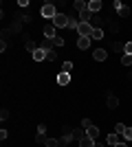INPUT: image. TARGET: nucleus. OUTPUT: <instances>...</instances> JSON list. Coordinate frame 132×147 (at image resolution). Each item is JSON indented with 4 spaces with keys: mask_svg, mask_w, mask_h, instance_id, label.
<instances>
[{
    "mask_svg": "<svg viewBox=\"0 0 132 147\" xmlns=\"http://www.w3.org/2000/svg\"><path fill=\"white\" fill-rule=\"evenodd\" d=\"M53 26L55 29H64V26L68 29V16L66 13H57L55 18H53Z\"/></svg>",
    "mask_w": 132,
    "mask_h": 147,
    "instance_id": "f257e3e1",
    "label": "nucleus"
},
{
    "mask_svg": "<svg viewBox=\"0 0 132 147\" xmlns=\"http://www.w3.org/2000/svg\"><path fill=\"white\" fill-rule=\"evenodd\" d=\"M57 16V11H55V5L53 2H46V5L42 7V18H46V20H53Z\"/></svg>",
    "mask_w": 132,
    "mask_h": 147,
    "instance_id": "f03ea898",
    "label": "nucleus"
},
{
    "mask_svg": "<svg viewBox=\"0 0 132 147\" xmlns=\"http://www.w3.org/2000/svg\"><path fill=\"white\" fill-rule=\"evenodd\" d=\"M90 33H93V26L88 24V22H79V26H77V35H79V37H90Z\"/></svg>",
    "mask_w": 132,
    "mask_h": 147,
    "instance_id": "7ed1b4c3",
    "label": "nucleus"
},
{
    "mask_svg": "<svg viewBox=\"0 0 132 147\" xmlns=\"http://www.w3.org/2000/svg\"><path fill=\"white\" fill-rule=\"evenodd\" d=\"M121 141H123V136H119L117 132H112V134H108V138H106V145H108V147H114V145H119Z\"/></svg>",
    "mask_w": 132,
    "mask_h": 147,
    "instance_id": "20e7f679",
    "label": "nucleus"
},
{
    "mask_svg": "<svg viewBox=\"0 0 132 147\" xmlns=\"http://www.w3.org/2000/svg\"><path fill=\"white\" fill-rule=\"evenodd\" d=\"M106 57H108V51H106V49H97V51L93 53V59H95V61H104Z\"/></svg>",
    "mask_w": 132,
    "mask_h": 147,
    "instance_id": "39448f33",
    "label": "nucleus"
},
{
    "mask_svg": "<svg viewBox=\"0 0 132 147\" xmlns=\"http://www.w3.org/2000/svg\"><path fill=\"white\" fill-rule=\"evenodd\" d=\"M44 37L46 40H55V26H53V22L44 26Z\"/></svg>",
    "mask_w": 132,
    "mask_h": 147,
    "instance_id": "423d86ee",
    "label": "nucleus"
},
{
    "mask_svg": "<svg viewBox=\"0 0 132 147\" xmlns=\"http://www.w3.org/2000/svg\"><path fill=\"white\" fill-rule=\"evenodd\" d=\"M90 42H93L90 37H77V49H79V51H86L88 46H90Z\"/></svg>",
    "mask_w": 132,
    "mask_h": 147,
    "instance_id": "0eeeda50",
    "label": "nucleus"
},
{
    "mask_svg": "<svg viewBox=\"0 0 132 147\" xmlns=\"http://www.w3.org/2000/svg\"><path fill=\"white\" fill-rule=\"evenodd\" d=\"M31 55H33V59H35V61H44V59H46V51H44V49H35Z\"/></svg>",
    "mask_w": 132,
    "mask_h": 147,
    "instance_id": "6e6552de",
    "label": "nucleus"
},
{
    "mask_svg": "<svg viewBox=\"0 0 132 147\" xmlns=\"http://www.w3.org/2000/svg\"><path fill=\"white\" fill-rule=\"evenodd\" d=\"M57 84H60V86H68L70 84V75L68 73H60L57 75Z\"/></svg>",
    "mask_w": 132,
    "mask_h": 147,
    "instance_id": "1a4fd4ad",
    "label": "nucleus"
},
{
    "mask_svg": "<svg viewBox=\"0 0 132 147\" xmlns=\"http://www.w3.org/2000/svg\"><path fill=\"white\" fill-rule=\"evenodd\" d=\"M101 7H104V5H101V0H90V2H88V9H90L93 13H99Z\"/></svg>",
    "mask_w": 132,
    "mask_h": 147,
    "instance_id": "9d476101",
    "label": "nucleus"
},
{
    "mask_svg": "<svg viewBox=\"0 0 132 147\" xmlns=\"http://www.w3.org/2000/svg\"><path fill=\"white\" fill-rule=\"evenodd\" d=\"M90 20H93V11H90V9H84V11L79 13V22H88V24H90Z\"/></svg>",
    "mask_w": 132,
    "mask_h": 147,
    "instance_id": "9b49d317",
    "label": "nucleus"
},
{
    "mask_svg": "<svg viewBox=\"0 0 132 147\" xmlns=\"http://www.w3.org/2000/svg\"><path fill=\"white\" fill-rule=\"evenodd\" d=\"M108 108H110V110H114V108H119V99L114 97V94H108Z\"/></svg>",
    "mask_w": 132,
    "mask_h": 147,
    "instance_id": "f8f14e48",
    "label": "nucleus"
},
{
    "mask_svg": "<svg viewBox=\"0 0 132 147\" xmlns=\"http://www.w3.org/2000/svg\"><path fill=\"white\" fill-rule=\"evenodd\" d=\"M73 9H75L77 13H82L84 9H88V2H84V0H75V5H73Z\"/></svg>",
    "mask_w": 132,
    "mask_h": 147,
    "instance_id": "ddd939ff",
    "label": "nucleus"
},
{
    "mask_svg": "<svg viewBox=\"0 0 132 147\" xmlns=\"http://www.w3.org/2000/svg\"><path fill=\"white\" fill-rule=\"evenodd\" d=\"M77 26H79V20H77V16H68V29L77 31Z\"/></svg>",
    "mask_w": 132,
    "mask_h": 147,
    "instance_id": "4468645a",
    "label": "nucleus"
},
{
    "mask_svg": "<svg viewBox=\"0 0 132 147\" xmlns=\"http://www.w3.org/2000/svg\"><path fill=\"white\" fill-rule=\"evenodd\" d=\"M79 147H95V141L90 136H84L82 141H79Z\"/></svg>",
    "mask_w": 132,
    "mask_h": 147,
    "instance_id": "2eb2a0df",
    "label": "nucleus"
},
{
    "mask_svg": "<svg viewBox=\"0 0 132 147\" xmlns=\"http://www.w3.org/2000/svg\"><path fill=\"white\" fill-rule=\"evenodd\" d=\"M73 138H75V136H73V132H66V134H64L62 138H60V145H68V143L73 141Z\"/></svg>",
    "mask_w": 132,
    "mask_h": 147,
    "instance_id": "dca6fc26",
    "label": "nucleus"
},
{
    "mask_svg": "<svg viewBox=\"0 0 132 147\" xmlns=\"http://www.w3.org/2000/svg\"><path fill=\"white\" fill-rule=\"evenodd\" d=\"M90 40H104V29H93Z\"/></svg>",
    "mask_w": 132,
    "mask_h": 147,
    "instance_id": "f3484780",
    "label": "nucleus"
},
{
    "mask_svg": "<svg viewBox=\"0 0 132 147\" xmlns=\"http://www.w3.org/2000/svg\"><path fill=\"white\" fill-rule=\"evenodd\" d=\"M117 13H119L121 18H128V16H130V7H126V5H121L119 9H117Z\"/></svg>",
    "mask_w": 132,
    "mask_h": 147,
    "instance_id": "a211bd4d",
    "label": "nucleus"
},
{
    "mask_svg": "<svg viewBox=\"0 0 132 147\" xmlns=\"http://www.w3.org/2000/svg\"><path fill=\"white\" fill-rule=\"evenodd\" d=\"M40 49H44L46 53L53 51V40H44V42H40Z\"/></svg>",
    "mask_w": 132,
    "mask_h": 147,
    "instance_id": "6ab92c4d",
    "label": "nucleus"
},
{
    "mask_svg": "<svg viewBox=\"0 0 132 147\" xmlns=\"http://www.w3.org/2000/svg\"><path fill=\"white\" fill-rule=\"evenodd\" d=\"M86 134H88V136H90V138L95 141V138H99V129H97V127L93 125V127H88V129H86Z\"/></svg>",
    "mask_w": 132,
    "mask_h": 147,
    "instance_id": "aec40b11",
    "label": "nucleus"
},
{
    "mask_svg": "<svg viewBox=\"0 0 132 147\" xmlns=\"http://www.w3.org/2000/svg\"><path fill=\"white\" fill-rule=\"evenodd\" d=\"M73 136H75L77 141H82L84 136H88V134H86V129H84V127H82V129H73Z\"/></svg>",
    "mask_w": 132,
    "mask_h": 147,
    "instance_id": "412c9836",
    "label": "nucleus"
},
{
    "mask_svg": "<svg viewBox=\"0 0 132 147\" xmlns=\"http://www.w3.org/2000/svg\"><path fill=\"white\" fill-rule=\"evenodd\" d=\"M126 125H123V123H117V125H114V132H117V134H119V136H123V134H126Z\"/></svg>",
    "mask_w": 132,
    "mask_h": 147,
    "instance_id": "4be33fe9",
    "label": "nucleus"
},
{
    "mask_svg": "<svg viewBox=\"0 0 132 147\" xmlns=\"http://www.w3.org/2000/svg\"><path fill=\"white\" fill-rule=\"evenodd\" d=\"M62 73H73V61H64V64H62Z\"/></svg>",
    "mask_w": 132,
    "mask_h": 147,
    "instance_id": "5701e85b",
    "label": "nucleus"
},
{
    "mask_svg": "<svg viewBox=\"0 0 132 147\" xmlns=\"http://www.w3.org/2000/svg\"><path fill=\"white\" fill-rule=\"evenodd\" d=\"M44 145H46V147H57V145H60V141H57V138H46Z\"/></svg>",
    "mask_w": 132,
    "mask_h": 147,
    "instance_id": "b1692460",
    "label": "nucleus"
},
{
    "mask_svg": "<svg viewBox=\"0 0 132 147\" xmlns=\"http://www.w3.org/2000/svg\"><path fill=\"white\" fill-rule=\"evenodd\" d=\"M123 55H132V42L123 44Z\"/></svg>",
    "mask_w": 132,
    "mask_h": 147,
    "instance_id": "393cba45",
    "label": "nucleus"
},
{
    "mask_svg": "<svg viewBox=\"0 0 132 147\" xmlns=\"http://www.w3.org/2000/svg\"><path fill=\"white\" fill-rule=\"evenodd\" d=\"M121 64H123V66H130L132 64V55H123L121 57Z\"/></svg>",
    "mask_w": 132,
    "mask_h": 147,
    "instance_id": "a878e982",
    "label": "nucleus"
},
{
    "mask_svg": "<svg viewBox=\"0 0 132 147\" xmlns=\"http://www.w3.org/2000/svg\"><path fill=\"white\" fill-rule=\"evenodd\" d=\"M82 127H84V129L93 127V121H90V119H82Z\"/></svg>",
    "mask_w": 132,
    "mask_h": 147,
    "instance_id": "bb28decb",
    "label": "nucleus"
},
{
    "mask_svg": "<svg viewBox=\"0 0 132 147\" xmlns=\"http://www.w3.org/2000/svg\"><path fill=\"white\" fill-rule=\"evenodd\" d=\"M123 141H126V143H128V141H132V127H128V129H126V134H123Z\"/></svg>",
    "mask_w": 132,
    "mask_h": 147,
    "instance_id": "cd10ccee",
    "label": "nucleus"
},
{
    "mask_svg": "<svg viewBox=\"0 0 132 147\" xmlns=\"http://www.w3.org/2000/svg\"><path fill=\"white\" fill-rule=\"evenodd\" d=\"M24 46H26V51H31V53L35 51V44H33L31 40H26V42H24Z\"/></svg>",
    "mask_w": 132,
    "mask_h": 147,
    "instance_id": "c85d7f7f",
    "label": "nucleus"
},
{
    "mask_svg": "<svg viewBox=\"0 0 132 147\" xmlns=\"http://www.w3.org/2000/svg\"><path fill=\"white\" fill-rule=\"evenodd\" d=\"M53 46H64V37H55V40H53Z\"/></svg>",
    "mask_w": 132,
    "mask_h": 147,
    "instance_id": "c756f323",
    "label": "nucleus"
},
{
    "mask_svg": "<svg viewBox=\"0 0 132 147\" xmlns=\"http://www.w3.org/2000/svg\"><path fill=\"white\" fill-rule=\"evenodd\" d=\"M46 59H49V61L57 59V55H55V51H49V53H46Z\"/></svg>",
    "mask_w": 132,
    "mask_h": 147,
    "instance_id": "7c9ffc66",
    "label": "nucleus"
},
{
    "mask_svg": "<svg viewBox=\"0 0 132 147\" xmlns=\"http://www.w3.org/2000/svg\"><path fill=\"white\" fill-rule=\"evenodd\" d=\"M0 119H2V121H7V119H9V112L2 110V112H0Z\"/></svg>",
    "mask_w": 132,
    "mask_h": 147,
    "instance_id": "2f4dec72",
    "label": "nucleus"
},
{
    "mask_svg": "<svg viewBox=\"0 0 132 147\" xmlns=\"http://www.w3.org/2000/svg\"><path fill=\"white\" fill-rule=\"evenodd\" d=\"M7 136H9V132H7V129H0V138H2V141H5Z\"/></svg>",
    "mask_w": 132,
    "mask_h": 147,
    "instance_id": "473e14b6",
    "label": "nucleus"
},
{
    "mask_svg": "<svg viewBox=\"0 0 132 147\" xmlns=\"http://www.w3.org/2000/svg\"><path fill=\"white\" fill-rule=\"evenodd\" d=\"M44 132H46V127H44L42 123H40V125H38V134H44Z\"/></svg>",
    "mask_w": 132,
    "mask_h": 147,
    "instance_id": "72a5a7b5",
    "label": "nucleus"
},
{
    "mask_svg": "<svg viewBox=\"0 0 132 147\" xmlns=\"http://www.w3.org/2000/svg\"><path fill=\"white\" fill-rule=\"evenodd\" d=\"M114 147H128V143H126V141H121L119 145H114Z\"/></svg>",
    "mask_w": 132,
    "mask_h": 147,
    "instance_id": "f704fd0d",
    "label": "nucleus"
},
{
    "mask_svg": "<svg viewBox=\"0 0 132 147\" xmlns=\"http://www.w3.org/2000/svg\"><path fill=\"white\" fill-rule=\"evenodd\" d=\"M95 147H106V145H104V143H95Z\"/></svg>",
    "mask_w": 132,
    "mask_h": 147,
    "instance_id": "c9c22d12",
    "label": "nucleus"
}]
</instances>
